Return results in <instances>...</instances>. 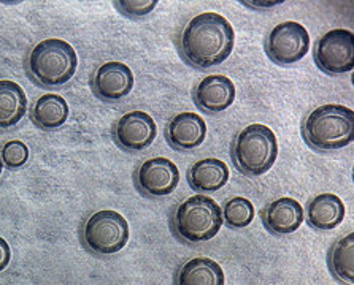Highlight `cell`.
Wrapping results in <instances>:
<instances>
[{"label":"cell","instance_id":"cell-19","mask_svg":"<svg viewBox=\"0 0 354 285\" xmlns=\"http://www.w3.org/2000/svg\"><path fill=\"white\" fill-rule=\"evenodd\" d=\"M68 117V105L64 97L56 94H45L35 101L32 108V121L41 130H56L62 127Z\"/></svg>","mask_w":354,"mask_h":285},{"label":"cell","instance_id":"cell-4","mask_svg":"<svg viewBox=\"0 0 354 285\" xmlns=\"http://www.w3.org/2000/svg\"><path fill=\"white\" fill-rule=\"evenodd\" d=\"M223 222L221 206L213 198L194 195L176 208L171 225L181 239L198 244L213 239L221 230Z\"/></svg>","mask_w":354,"mask_h":285},{"label":"cell","instance_id":"cell-20","mask_svg":"<svg viewBox=\"0 0 354 285\" xmlns=\"http://www.w3.org/2000/svg\"><path fill=\"white\" fill-rule=\"evenodd\" d=\"M329 268L339 281L353 284L354 277V233H348L329 250Z\"/></svg>","mask_w":354,"mask_h":285},{"label":"cell","instance_id":"cell-15","mask_svg":"<svg viewBox=\"0 0 354 285\" xmlns=\"http://www.w3.org/2000/svg\"><path fill=\"white\" fill-rule=\"evenodd\" d=\"M230 171L227 165L219 159H201L189 166L187 181L196 192L213 193L229 182Z\"/></svg>","mask_w":354,"mask_h":285},{"label":"cell","instance_id":"cell-10","mask_svg":"<svg viewBox=\"0 0 354 285\" xmlns=\"http://www.w3.org/2000/svg\"><path fill=\"white\" fill-rule=\"evenodd\" d=\"M158 135L156 122L145 111H129L115 124L113 139L124 150L137 153L151 146Z\"/></svg>","mask_w":354,"mask_h":285},{"label":"cell","instance_id":"cell-1","mask_svg":"<svg viewBox=\"0 0 354 285\" xmlns=\"http://www.w3.org/2000/svg\"><path fill=\"white\" fill-rule=\"evenodd\" d=\"M235 32L224 16L205 12L192 18L181 32V55L189 66L205 70L223 63L234 50Z\"/></svg>","mask_w":354,"mask_h":285},{"label":"cell","instance_id":"cell-8","mask_svg":"<svg viewBox=\"0 0 354 285\" xmlns=\"http://www.w3.org/2000/svg\"><path fill=\"white\" fill-rule=\"evenodd\" d=\"M310 50L308 30L296 21H284L270 30L266 52L278 66H292L307 56Z\"/></svg>","mask_w":354,"mask_h":285},{"label":"cell","instance_id":"cell-18","mask_svg":"<svg viewBox=\"0 0 354 285\" xmlns=\"http://www.w3.org/2000/svg\"><path fill=\"white\" fill-rule=\"evenodd\" d=\"M176 285H224L223 268L212 258H192L180 266Z\"/></svg>","mask_w":354,"mask_h":285},{"label":"cell","instance_id":"cell-9","mask_svg":"<svg viewBox=\"0 0 354 285\" xmlns=\"http://www.w3.org/2000/svg\"><path fill=\"white\" fill-rule=\"evenodd\" d=\"M136 182L143 195L151 198L167 197L180 184V170L165 157L148 159L138 166Z\"/></svg>","mask_w":354,"mask_h":285},{"label":"cell","instance_id":"cell-16","mask_svg":"<svg viewBox=\"0 0 354 285\" xmlns=\"http://www.w3.org/2000/svg\"><path fill=\"white\" fill-rule=\"evenodd\" d=\"M345 204L335 193H319L307 206L310 227L318 231H329L339 227L345 219Z\"/></svg>","mask_w":354,"mask_h":285},{"label":"cell","instance_id":"cell-25","mask_svg":"<svg viewBox=\"0 0 354 285\" xmlns=\"http://www.w3.org/2000/svg\"><path fill=\"white\" fill-rule=\"evenodd\" d=\"M246 7L250 8H272L275 7V5H280L281 2H264V3H259V2H241Z\"/></svg>","mask_w":354,"mask_h":285},{"label":"cell","instance_id":"cell-24","mask_svg":"<svg viewBox=\"0 0 354 285\" xmlns=\"http://www.w3.org/2000/svg\"><path fill=\"white\" fill-rule=\"evenodd\" d=\"M10 260H12V249H10L7 241L0 236V273L8 266Z\"/></svg>","mask_w":354,"mask_h":285},{"label":"cell","instance_id":"cell-14","mask_svg":"<svg viewBox=\"0 0 354 285\" xmlns=\"http://www.w3.org/2000/svg\"><path fill=\"white\" fill-rule=\"evenodd\" d=\"M207 137V124L201 116L191 111H183L169 122L165 138L174 149L191 150L201 146Z\"/></svg>","mask_w":354,"mask_h":285},{"label":"cell","instance_id":"cell-21","mask_svg":"<svg viewBox=\"0 0 354 285\" xmlns=\"http://www.w3.org/2000/svg\"><path fill=\"white\" fill-rule=\"evenodd\" d=\"M224 222L232 228H245L254 220L256 209L248 198L232 197L221 208Z\"/></svg>","mask_w":354,"mask_h":285},{"label":"cell","instance_id":"cell-6","mask_svg":"<svg viewBox=\"0 0 354 285\" xmlns=\"http://www.w3.org/2000/svg\"><path fill=\"white\" fill-rule=\"evenodd\" d=\"M83 241L94 254L113 255L127 244L129 222L113 209H102L84 222Z\"/></svg>","mask_w":354,"mask_h":285},{"label":"cell","instance_id":"cell-22","mask_svg":"<svg viewBox=\"0 0 354 285\" xmlns=\"http://www.w3.org/2000/svg\"><path fill=\"white\" fill-rule=\"evenodd\" d=\"M0 157H2L3 165H7L10 170H19L21 166L28 164L29 148L19 139H12L2 146Z\"/></svg>","mask_w":354,"mask_h":285},{"label":"cell","instance_id":"cell-12","mask_svg":"<svg viewBox=\"0 0 354 285\" xmlns=\"http://www.w3.org/2000/svg\"><path fill=\"white\" fill-rule=\"evenodd\" d=\"M192 95L198 108L210 115H218L234 104L235 84L224 75H210L196 86Z\"/></svg>","mask_w":354,"mask_h":285},{"label":"cell","instance_id":"cell-26","mask_svg":"<svg viewBox=\"0 0 354 285\" xmlns=\"http://www.w3.org/2000/svg\"><path fill=\"white\" fill-rule=\"evenodd\" d=\"M2 168H3V162H2V157H0V175H2Z\"/></svg>","mask_w":354,"mask_h":285},{"label":"cell","instance_id":"cell-23","mask_svg":"<svg viewBox=\"0 0 354 285\" xmlns=\"http://www.w3.org/2000/svg\"><path fill=\"white\" fill-rule=\"evenodd\" d=\"M158 5V0H118L115 7L129 18H142L149 14Z\"/></svg>","mask_w":354,"mask_h":285},{"label":"cell","instance_id":"cell-17","mask_svg":"<svg viewBox=\"0 0 354 285\" xmlns=\"http://www.w3.org/2000/svg\"><path fill=\"white\" fill-rule=\"evenodd\" d=\"M28 111V95L18 83L0 79V130L18 126Z\"/></svg>","mask_w":354,"mask_h":285},{"label":"cell","instance_id":"cell-13","mask_svg":"<svg viewBox=\"0 0 354 285\" xmlns=\"http://www.w3.org/2000/svg\"><path fill=\"white\" fill-rule=\"evenodd\" d=\"M305 220L302 204L291 197H281L266 204L262 209V224L273 235H291Z\"/></svg>","mask_w":354,"mask_h":285},{"label":"cell","instance_id":"cell-7","mask_svg":"<svg viewBox=\"0 0 354 285\" xmlns=\"http://www.w3.org/2000/svg\"><path fill=\"white\" fill-rule=\"evenodd\" d=\"M315 63L327 75L350 73L354 68V35L348 29H332L316 41Z\"/></svg>","mask_w":354,"mask_h":285},{"label":"cell","instance_id":"cell-2","mask_svg":"<svg viewBox=\"0 0 354 285\" xmlns=\"http://www.w3.org/2000/svg\"><path fill=\"white\" fill-rule=\"evenodd\" d=\"M302 135L308 146L318 150H337L354 139V111L343 105H323L305 117Z\"/></svg>","mask_w":354,"mask_h":285},{"label":"cell","instance_id":"cell-3","mask_svg":"<svg viewBox=\"0 0 354 285\" xmlns=\"http://www.w3.org/2000/svg\"><path fill=\"white\" fill-rule=\"evenodd\" d=\"M78 68L75 48L61 39H48L34 46L28 57L30 77L45 88L64 86L73 78Z\"/></svg>","mask_w":354,"mask_h":285},{"label":"cell","instance_id":"cell-11","mask_svg":"<svg viewBox=\"0 0 354 285\" xmlns=\"http://www.w3.org/2000/svg\"><path fill=\"white\" fill-rule=\"evenodd\" d=\"M133 73L126 63L110 61L100 66L93 78V90L100 100L118 101L131 94Z\"/></svg>","mask_w":354,"mask_h":285},{"label":"cell","instance_id":"cell-5","mask_svg":"<svg viewBox=\"0 0 354 285\" xmlns=\"http://www.w3.org/2000/svg\"><path fill=\"white\" fill-rule=\"evenodd\" d=\"M278 157L275 133L264 124H251L234 139L232 159L241 173L261 176L269 171Z\"/></svg>","mask_w":354,"mask_h":285}]
</instances>
